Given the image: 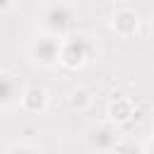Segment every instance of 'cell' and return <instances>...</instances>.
I'll return each instance as SVG.
<instances>
[{
	"label": "cell",
	"instance_id": "obj_1",
	"mask_svg": "<svg viewBox=\"0 0 154 154\" xmlns=\"http://www.w3.org/2000/svg\"><path fill=\"white\" fill-rule=\"evenodd\" d=\"M43 24H46L53 34H65V31L70 29V24H72V14H70V10H67L65 5H53V7L46 10Z\"/></svg>",
	"mask_w": 154,
	"mask_h": 154
},
{
	"label": "cell",
	"instance_id": "obj_2",
	"mask_svg": "<svg viewBox=\"0 0 154 154\" xmlns=\"http://www.w3.org/2000/svg\"><path fill=\"white\" fill-rule=\"evenodd\" d=\"M34 53H36V60L53 63L58 58V43H55V38H38L34 43Z\"/></svg>",
	"mask_w": 154,
	"mask_h": 154
},
{
	"label": "cell",
	"instance_id": "obj_3",
	"mask_svg": "<svg viewBox=\"0 0 154 154\" xmlns=\"http://www.w3.org/2000/svg\"><path fill=\"white\" fill-rule=\"evenodd\" d=\"M84 55H87V43H84L82 38H72V41L65 46V51H63V60H65L67 65L82 63Z\"/></svg>",
	"mask_w": 154,
	"mask_h": 154
},
{
	"label": "cell",
	"instance_id": "obj_4",
	"mask_svg": "<svg viewBox=\"0 0 154 154\" xmlns=\"http://www.w3.org/2000/svg\"><path fill=\"white\" fill-rule=\"evenodd\" d=\"M113 154H142V152H140V147H135V144H120V147H116Z\"/></svg>",
	"mask_w": 154,
	"mask_h": 154
},
{
	"label": "cell",
	"instance_id": "obj_5",
	"mask_svg": "<svg viewBox=\"0 0 154 154\" xmlns=\"http://www.w3.org/2000/svg\"><path fill=\"white\" fill-rule=\"evenodd\" d=\"M152 154H154V144H152Z\"/></svg>",
	"mask_w": 154,
	"mask_h": 154
}]
</instances>
